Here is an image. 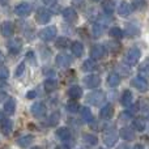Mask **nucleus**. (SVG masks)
Here are the masks:
<instances>
[{"label":"nucleus","mask_w":149,"mask_h":149,"mask_svg":"<svg viewBox=\"0 0 149 149\" xmlns=\"http://www.w3.org/2000/svg\"><path fill=\"white\" fill-rule=\"evenodd\" d=\"M105 101V93L102 90H94L86 95V102L93 106H100Z\"/></svg>","instance_id":"f257e3e1"},{"label":"nucleus","mask_w":149,"mask_h":149,"mask_svg":"<svg viewBox=\"0 0 149 149\" xmlns=\"http://www.w3.org/2000/svg\"><path fill=\"white\" fill-rule=\"evenodd\" d=\"M118 136H119V134L114 128L107 130V131L105 132V135H103V143H105L107 147L111 148L115 145L116 141H118Z\"/></svg>","instance_id":"f03ea898"},{"label":"nucleus","mask_w":149,"mask_h":149,"mask_svg":"<svg viewBox=\"0 0 149 149\" xmlns=\"http://www.w3.org/2000/svg\"><path fill=\"white\" fill-rule=\"evenodd\" d=\"M140 56H141V51H140L139 49H136V47H132L126 54V62L128 63L130 65H135L139 62Z\"/></svg>","instance_id":"7ed1b4c3"},{"label":"nucleus","mask_w":149,"mask_h":149,"mask_svg":"<svg viewBox=\"0 0 149 149\" xmlns=\"http://www.w3.org/2000/svg\"><path fill=\"white\" fill-rule=\"evenodd\" d=\"M56 37V28L55 26H49V28H45L39 31V38L45 42H50Z\"/></svg>","instance_id":"20e7f679"},{"label":"nucleus","mask_w":149,"mask_h":149,"mask_svg":"<svg viewBox=\"0 0 149 149\" xmlns=\"http://www.w3.org/2000/svg\"><path fill=\"white\" fill-rule=\"evenodd\" d=\"M131 85L135 88V89L139 90V92H147L149 89V82L141 76L134 77V79L131 80Z\"/></svg>","instance_id":"39448f33"},{"label":"nucleus","mask_w":149,"mask_h":149,"mask_svg":"<svg viewBox=\"0 0 149 149\" xmlns=\"http://www.w3.org/2000/svg\"><path fill=\"white\" fill-rule=\"evenodd\" d=\"M30 111L31 114H33V116H36V118H42V116L46 115V105L42 102H34L33 105H31L30 107Z\"/></svg>","instance_id":"423d86ee"},{"label":"nucleus","mask_w":149,"mask_h":149,"mask_svg":"<svg viewBox=\"0 0 149 149\" xmlns=\"http://www.w3.org/2000/svg\"><path fill=\"white\" fill-rule=\"evenodd\" d=\"M33 10V7L29 3H20V4L16 5L15 8V13L17 16H21V17H25V16H29Z\"/></svg>","instance_id":"0eeeda50"},{"label":"nucleus","mask_w":149,"mask_h":149,"mask_svg":"<svg viewBox=\"0 0 149 149\" xmlns=\"http://www.w3.org/2000/svg\"><path fill=\"white\" fill-rule=\"evenodd\" d=\"M50 20H51V12H50V10L45 9V8L38 9V12H37V15H36L37 22L41 24V25H46L47 22H50Z\"/></svg>","instance_id":"6e6552de"},{"label":"nucleus","mask_w":149,"mask_h":149,"mask_svg":"<svg viewBox=\"0 0 149 149\" xmlns=\"http://www.w3.org/2000/svg\"><path fill=\"white\" fill-rule=\"evenodd\" d=\"M105 54H106V49L102 45H94V46L92 47V50H90V58H92L93 60L102 59V58L105 56Z\"/></svg>","instance_id":"1a4fd4ad"},{"label":"nucleus","mask_w":149,"mask_h":149,"mask_svg":"<svg viewBox=\"0 0 149 149\" xmlns=\"http://www.w3.org/2000/svg\"><path fill=\"white\" fill-rule=\"evenodd\" d=\"M22 49V41L20 38H13L8 42V50L12 55H17Z\"/></svg>","instance_id":"9d476101"},{"label":"nucleus","mask_w":149,"mask_h":149,"mask_svg":"<svg viewBox=\"0 0 149 149\" xmlns=\"http://www.w3.org/2000/svg\"><path fill=\"white\" fill-rule=\"evenodd\" d=\"M0 33L3 37L8 38V37H12L15 33V25H13L10 21H4V22L0 25Z\"/></svg>","instance_id":"9b49d317"},{"label":"nucleus","mask_w":149,"mask_h":149,"mask_svg":"<svg viewBox=\"0 0 149 149\" xmlns=\"http://www.w3.org/2000/svg\"><path fill=\"white\" fill-rule=\"evenodd\" d=\"M84 84L88 88L93 89V88H97L101 85V77L98 74H89V76L84 77Z\"/></svg>","instance_id":"f8f14e48"},{"label":"nucleus","mask_w":149,"mask_h":149,"mask_svg":"<svg viewBox=\"0 0 149 149\" xmlns=\"http://www.w3.org/2000/svg\"><path fill=\"white\" fill-rule=\"evenodd\" d=\"M55 63H56V65H59V67L65 68L72 64V58L67 54H59L56 56V59H55Z\"/></svg>","instance_id":"ddd939ff"},{"label":"nucleus","mask_w":149,"mask_h":149,"mask_svg":"<svg viewBox=\"0 0 149 149\" xmlns=\"http://www.w3.org/2000/svg\"><path fill=\"white\" fill-rule=\"evenodd\" d=\"M63 18H64L67 22H76L77 21V12L73 9V8H65L64 10H63Z\"/></svg>","instance_id":"4468645a"},{"label":"nucleus","mask_w":149,"mask_h":149,"mask_svg":"<svg viewBox=\"0 0 149 149\" xmlns=\"http://www.w3.org/2000/svg\"><path fill=\"white\" fill-rule=\"evenodd\" d=\"M0 123H1V124H0V128H1L3 135L8 136V135L12 134V131H13V122L10 120V119H3Z\"/></svg>","instance_id":"2eb2a0df"},{"label":"nucleus","mask_w":149,"mask_h":149,"mask_svg":"<svg viewBox=\"0 0 149 149\" xmlns=\"http://www.w3.org/2000/svg\"><path fill=\"white\" fill-rule=\"evenodd\" d=\"M114 115V106L107 103L100 110V116L102 119H111Z\"/></svg>","instance_id":"dca6fc26"},{"label":"nucleus","mask_w":149,"mask_h":149,"mask_svg":"<svg viewBox=\"0 0 149 149\" xmlns=\"http://www.w3.org/2000/svg\"><path fill=\"white\" fill-rule=\"evenodd\" d=\"M31 143H34V136L33 135H25V136L20 137L17 140V145L22 149H26L28 147H30Z\"/></svg>","instance_id":"f3484780"},{"label":"nucleus","mask_w":149,"mask_h":149,"mask_svg":"<svg viewBox=\"0 0 149 149\" xmlns=\"http://www.w3.org/2000/svg\"><path fill=\"white\" fill-rule=\"evenodd\" d=\"M119 136L123 140H126V141H131V140L135 139V132L131 128H128V127H123L119 131Z\"/></svg>","instance_id":"a211bd4d"},{"label":"nucleus","mask_w":149,"mask_h":149,"mask_svg":"<svg viewBox=\"0 0 149 149\" xmlns=\"http://www.w3.org/2000/svg\"><path fill=\"white\" fill-rule=\"evenodd\" d=\"M68 97L71 100H79V98L82 97V89L79 86V85H73L68 89Z\"/></svg>","instance_id":"6ab92c4d"},{"label":"nucleus","mask_w":149,"mask_h":149,"mask_svg":"<svg viewBox=\"0 0 149 149\" xmlns=\"http://www.w3.org/2000/svg\"><path fill=\"white\" fill-rule=\"evenodd\" d=\"M3 110H4L5 114H8V115H13L16 111V102L15 100H12V98H9V100H7L4 102V106H3Z\"/></svg>","instance_id":"aec40b11"},{"label":"nucleus","mask_w":149,"mask_h":149,"mask_svg":"<svg viewBox=\"0 0 149 149\" xmlns=\"http://www.w3.org/2000/svg\"><path fill=\"white\" fill-rule=\"evenodd\" d=\"M71 50H72V54L74 56L80 58L84 55V45L79 41H74L72 45H71Z\"/></svg>","instance_id":"412c9836"},{"label":"nucleus","mask_w":149,"mask_h":149,"mask_svg":"<svg viewBox=\"0 0 149 149\" xmlns=\"http://www.w3.org/2000/svg\"><path fill=\"white\" fill-rule=\"evenodd\" d=\"M132 101H134V94H132L131 90H124L123 94H122L120 98V103L123 106H131L132 105Z\"/></svg>","instance_id":"4be33fe9"},{"label":"nucleus","mask_w":149,"mask_h":149,"mask_svg":"<svg viewBox=\"0 0 149 149\" xmlns=\"http://www.w3.org/2000/svg\"><path fill=\"white\" fill-rule=\"evenodd\" d=\"M56 136L59 137L62 141H67V140H70V137H71V132L67 127H60V128L56 130Z\"/></svg>","instance_id":"5701e85b"},{"label":"nucleus","mask_w":149,"mask_h":149,"mask_svg":"<svg viewBox=\"0 0 149 149\" xmlns=\"http://www.w3.org/2000/svg\"><path fill=\"white\" fill-rule=\"evenodd\" d=\"M132 5L130 4V3H127V1H122L120 4H119V7H118V13L120 16H128L130 13H131V9H132Z\"/></svg>","instance_id":"b1692460"},{"label":"nucleus","mask_w":149,"mask_h":149,"mask_svg":"<svg viewBox=\"0 0 149 149\" xmlns=\"http://www.w3.org/2000/svg\"><path fill=\"white\" fill-rule=\"evenodd\" d=\"M120 84V76L118 73H110L107 76V85L111 88H115Z\"/></svg>","instance_id":"393cba45"},{"label":"nucleus","mask_w":149,"mask_h":149,"mask_svg":"<svg viewBox=\"0 0 149 149\" xmlns=\"http://www.w3.org/2000/svg\"><path fill=\"white\" fill-rule=\"evenodd\" d=\"M58 81L55 79H47L46 81H45V84H43V86H45V89H46V92H49V93H51V92H54V90H56L58 89Z\"/></svg>","instance_id":"a878e982"},{"label":"nucleus","mask_w":149,"mask_h":149,"mask_svg":"<svg viewBox=\"0 0 149 149\" xmlns=\"http://www.w3.org/2000/svg\"><path fill=\"white\" fill-rule=\"evenodd\" d=\"M102 8L107 15H111V13L115 10V1H114V0H103Z\"/></svg>","instance_id":"bb28decb"},{"label":"nucleus","mask_w":149,"mask_h":149,"mask_svg":"<svg viewBox=\"0 0 149 149\" xmlns=\"http://www.w3.org/2000/svg\"><path fill=\"white\" fill-rule=\"evenodd\" d=\"M132 126H134V128L136 130V131H144L145 127H147V122H145V119L143 118H136L134 119V122H132Z\"/></svg>","instance_id":"cd10ccee"},{"label":"nucleus","mask_w":149,"mask_h":149,"mask_svg":"<svg viewBox=\"0 0 149 149\" xmlns=\"http://www.w3.org/2000/svg\"><path fill=\"white\" fill-rule=\"evenodd\" d=\"M82 140H84L85 144L90 145V147H94V145H97V143H98L97 136H94V135H92V134H85L84 136H82Z\"/></svg>","instance_id":"c85d7f7f"},{"label":"nucleus","mask_w":149,"mask_h":149,"mask_svg":"<svg viewBox=\"0 0 149 149\" xmlns=\"http://www.w3.org/2000/svg\"><path fill=\"white\" fill-rule=\"evenodd\" d=\"M109 34H110L111 38H115V39H120L122 37H123V31H122V29L118 28V26L111 28L110 30H109Z\"/></svg>","instance_id":"c756f323"},{"label":"nucleus","mask_w":149,"mask_h":149,"mask_svg":"<svg viewBox=\"0 0 149 149\" xmlns=\"http://www.w3.org/2000/svg\"><path fill=\"white\" fill-rule=\"evenodd\" d=\"M95 68V60L93 59H88L84 62V64H82V71L84 72H90V71H93Z\"/></svg>","instance_id":"7c9ffc66"},{"label":"nucleus","mask_w":149,"mask_h":149,"mask_svg":"<svg viewBox=\"0 0 149 149\" xmlns=\"http://www.w3.org/2000/svg\"><path fill=\"white\" fill-rule=\"evenodd\" d=\"M68 45H70V39L65 38V37H59L56 39V42H55V46L58 49H67Z\"/></svg>","instance_id":"2f4dec72"},{"label":"nucleus","mask_w":149,"mask_h":149,"mask_svg":"<svg viewBox=\"0 0 149 149\" xmlns=\"http://www.w3.org/2000/svg\"><path fill=\"white\" fill-rule=\"evenodd\" d=\"M81 116H82V119H84L85 122H88V123H90V122L93 120L92 111H90L89 107H82L81 109Z\"/></svg>","instance_id":"473e14b6"},{"label":"nucleus","mask_w":149,"mask_h":149,"mask_svg":"<svg viewBox=\"0 0 149 149\" xmlns=\"http://www.w3.org/2000/svg\"><path fill=\"white\" fill-rule=\"evenodd\" d=\"M103 31H105V25H103L102 22H97V24H94V26H93V34H94V37H100V36H102Z\"/></svg>","instance_id":"72a5a7b5"},{"label":"nucleus","mask_w":149,"mask_h":149,"mask_svg":"<svg viewBox=\"0 0 149 149\" xmlns=\"http://www.w3.org/2000/svg\"><path fill=\"white\" fill-rule=\"evenodd\" d=\"M60 119V114L58 113V111H55V113H52L51 115L49 116V126L50 127H54L58 124V122H59Z\"/></svg>","instance_id":"f704fd0d"},{"label":"nucleus","mask_w":149,"mask_h":149,"mask_svg":"<svg viewBox=\"0 0 149 149\" xmlns=\"http://www.w3.org/2000/svg\"><path fill=\"white\" fill-rule=\"evenodd\" d=\"M65 109H67V111H68V113L74 114V113H79V110H80V106L77 105L76 102H70L67 106H65Z\"/></svg>","instance_id":"c9c22d12"},{"label":"nucleus","mask_w":149,"mask_h":149,"mask_svg":"<svg viewBox=\"0 0 149 149\" xmlns=\"http://www.w3.org/2000/svg\"><path fill=\"white\" fill-rule=\"evenodd\" d=\"M131 118H132L131 111H123V113H120V115H119V120L120 122H128Z\"/></svg>","instance_id":"e433bc0d"},{"label":"nucleus","mask_w":149,"mask_h":149,"mask_svg":"<svg viewBox=\"0 0 149 149\" xmlns=\"http://www.w3.org/2000/svg\"><path fill=\"white\" fill-rule=\"evenodd\" d=\"M126 34H127V36H130V37L136 36V34H139V28H136V26H134V25L128 26V28H127Z\"/></svg>","instance_id":"4c0bfd02"},{"label":"nucleus","mask_w":149,"mask_h":149,"mask_svg":"<svg viewBox=\"0 0 149 149\" xmlns=\"http://www.w3.org/2000/svg\"><path fill=\"white\" fill-rule=\"evenodd\" d=\"M140 73L145 77H149V63H144V64L140 67Z\"/></svg>","instance_id":"58836bf2"},{"label":"nucleus","mask_w":149,"mask_h":149,"mask_svg":"<svg viewBox=\"0 0 149 149\" xmlns=\"http://www.w3.org/2000/svg\"><path fill=\"white\" fill-rule=\"evenodd\" d=\"M24 70H25V63H20V64L17 65V68H16V72H15V76H21V74L24 73Z\"/></svg>","instance_id":"ea45409f"},{"label":"nucleus","mask_w":149,"mask_h":149,"mask_svg":"<svg viewBox=\"0 0 149 149\" xmlns=\"http://www.w3.org/2000/svg\"><path fill=\"white\" fill-rule=\"evenodd\" d=\"M9 76V71L5 67H0V80H5Z\"/></svg>","instance_id":"a19ab883"},{"label":"nucleus","mask_w":149,"mask_h":149,"mask_svg":"<svg viewBox=\"0 0 149 149\" xmlns=\"http://www.w3.org/2000/svg\"><path fill=\"white\" fill-rule=\"evenodd\" d=\"M37 97V90H30V92L26 94V98H29V100H33V98Z\"/></svg>","instance_id":"79ce46f5"},{"label":"nucleus","mask_w":149,"mask_h":149,"mask_svg":"<svg viewBox=\"0 0 149 149\" xmlns=\"http://www.w3.org/2000/svg\"><path fill=\"white\" fill-rule=\"evenodd\" d=\"M45 5H54L56 3V0H42Z\"/></svg>","instance_id":"37998d69"},{"label":"nucleus","mask_w":149,"mask_h":149,"mask_svg":"<svg viewBox=\"0 0 149 149\" xmlns=\"http://www.w3.org/2000/svg\"><path fill=\"white\" fill-rule=\"evenodd\" d=\"M26 58H28V59H29V62H30V63H34V54H33V52H29V54L28 55H26Z\"/></svg>","instance_id":"c03bdc74"},{"label":"nucleus","mask_w":149,"mask_h":149,"mask_svg":"<svg viewBox=\"0 0 149 149\" xmlns=\"http://www.w3.org/2000/svg\"><path fill=\"white\" fill-rule=\"evenodd\" d=\"M4 62H5V56H4V54L0 51V65L4 64Z\"/></svg>","instance_id":"a18cd8bd"},{"label":"nucleus","mask_w":149,"mask_h":149,"mask_svg":"<svg viewBox=\"0 0 149 149\" xmlns=\"http://www.w3.org/2000/svg\"><path fill=\"white\" fill-rule=\"evenodd\" d=\"M116 149H130V147H128V145H127V144H122L120 147H118Z\"/></svg>","instance_id":"49530a36"},{"label":"nucleus","mask_w":149,"mask_h":149,"mask_svg":"<svg viewBox=\"0 0 149 149\" xmlns=\"http://www.w3.org/2000/svg\"><path fill=\"white\" fill-rule=\"evenodd\" d=\"M9 3V0H0V4L1 5H5V4H8Z\"/></svg>","instance_id":"de8ad7c7"},{"label":"nucleus","mask_w":149,"mask_h":149,"mask_svg":"<svg viewBox=\"0 0 149 149\" xmlns=\"http://www.w3.org/2000/svg\"><path fill=\"white\" fill-rule=\"evenodd\" d=\"M132 149H144V148H143V147H141V145H140V144H136V145H135V147L132 148Z\"/></svg>","instance_id":"09e8293b"},{"label":"nucleus","mask_w":149,"mask_h":149,"mask_svg":"<svg viewBox=\"0 0 149 149\" xmlns=\"http://www.w3.org/2000/svg\"><path fill=\"white\" fill-rule=\"evenodd\" d=\"M56 149H70L68 147H65V145H60V147H58Z\"/></svg>","instance_id":"8fccbe9b"},{"label":"nucleus","mask_w":149,"mask_h":149,"mask_svg":"<svg viewBox=\"0 0 149 149\" xmlns=\"http://www.w3.org/2000/svg\"><path fill=\"white\" fill-rule=\"evenodd\" d=\"M3 119H4V118H3V114H1V113H0V122H1V120H3Z\"/></svg>","instance_id":"3c124183"},{"label":"nucleus","mask_w":149,"mask_h":149,"mask_svg":"<svg viewBox=\"0 0 149 149\" xmlns=\"http://www.w3.org/2000/svg\"><path fill=\"white\" fill-rule=\"evenodd\" d=\"M31 149H42L41 147H34V148H31Z\"/></svg>","instance_id":"603ef678"},{"label":"nucleus","mask_w":149,"mask_h":149,"mask_svg":"<svg viewBox=\"0 0 149 149\" xmlns=\"http://www.w3.org/2000/svg\"><path fill=\"white\" fill-rule=\"evenodd\" d=\"M93 1H100V0H93Z\"/></svg>","instance_id":"864d4df0"},{"label":"nucleus","mask_w":149,"mask_h":149,"mask_svg":"<svg viewBox=\"0 0 149 149\" xmlns=\"http://www.w3.org/2000/svg\"><path fill=\"white\" fill-rule=\"evenodd\" d=\"M100 149H105V148H100Z\"/></svg>","instance_id":"5fc2aeb1"}]
</instances>
